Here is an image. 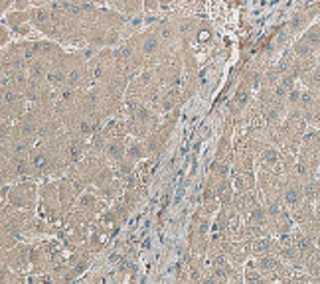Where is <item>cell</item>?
Masks as SVG:
<instances>
[{"label":"cell","instance_id":"cell-6","mask_svg":"<svg viewBox=\"0 0 320 284\" xmlns=\"http://www.w3.org/2000/svg\"><path fill=\"white\" fill-rule=\"evenodd\" d=\"M2 266H10L20 272H26L28 268H32V245L26 241H20L14 247L4 249L2 251Z\"/></svg>","mask_w":320,"mask_h":284},{"label":"cell","instance_id":"cell-9","mask_svg":"<svg viewBox=\"0 0 320 284\" xmlns=\"http://www.w3.org/2000/svg\"><path fill=\"white\" fill-rule=\"evenodd\" d=\"M127 138L123 136H113V138H107L105 140V148H103V154L105 158L111 162V166H117L125 156H127Z\"/></svg>","mask_w":320,"mask_h":284},{"label":"cell","instance_id":"cell-19","mask_svg":"<svg viewBox=\"0 0 320 284\" xmlns=\"http://www.w3.org/2000/svg\"><path fill=\"white\" fill-rule=\"evenodd\" d=\"M314 203L320 205V176L316 178V184H314Z\"/></svg>","mask_w":320,"mask_h":284},{"label":"cell","instance_id":"cell-11","mask_svg":"<svg viewBox=\"0 0 320 284\" xmlns=\"http://www.w3.org/2000/svg\"><path fill=\"white\" fill-rule=\"evenodd\" d=\"M127 158H130L136 164L142 162V160H146V158H150L148 148H146V142L142 138L128 136V140H127Z\"/></svg>","mask_w":320,"mask_h":284},{"label":"cell","instance_id":"cell-2","mask_svg":"<svg viewBox=\"0 0 320 284\" xmlns=\"http://www.w3.org/2000/svg\"><path fill=\"white\" fill-rule=\"evenodd\" d=\"M2 205H12L18 209H36L40 205V188L36 180H22L16 184H10V192L6 201Z\"/></svg>","mask_w":320,"mask_h":284},{"label":"cell","instance_id":"cell-5","mask_svg":"<svg viewBox=\"0 0 320 284\" xmlns=\"http://www.w3.org/2000/svg\"><path fill=\"white\" fill-rule=\"evenodd\" d=\"M28 107H30V101L22 93H18L10 87H2V113H0L2 114V120L16 122L18 118L24 116Z\"/></svg>","mask_w":320,"mask_h":284},{"label":"cell","instance_id":"cell-15","mask_svg":"<svg viewBox=\"0 0 320 284\" xmlns=\"http://www.w3.org/2000/svg\"><path fill=\"white\" fill-rule=\"evenodd\" d=\"M12 36H14V32L10 30V26H6V24L2 22V26H0V46L6 48V46L12 42Z\"/></svg>","mask_w":320,"mask_h":284},{"label":"cell","instance_id":"cell-1","mask_svg":"<svg viewBox=\"0 0 320 284\" xmlns=\"http://www.w3.org/2000/svg\"><path fill=\"white\" fill-rule=\"evenodd\" d=\"M40 215H44L46 219L54 221V223H64L65 211L62 205V198H60V188H58V178L56 180H46L40 186Z\"/></svg>","mask_w":320,"mask_h":284},{"label":"cell","instance_id":"cell-4","mask_svg":"<svg viewBox=\"0 0 320 284\" xmlns=\"http://www.w3.org/2000/svg\"><path fill=\"white\" fill-rule=\"evenodd\" d=\"M212 217L198 209L190 221L188 229V249L200 256H206L210 247V233H212Z\"/></svg>","mask_w":320,"mask_h":284},{"label":"cell","instance_id":"cell-16","mask_svg":"<svg viewBox=\"0 0 320 284\" xmlns=\"http://www.w3.org/2000/svg\"><path fill=\"white\" fill-rule=\"evenodd\" d=\"M30 8H32L30 0H16L14 6H12V10H30Z\"/></svg>","mask_w":320,"mask_h":284},{"label":"cell","instance_id":"cell-20","mask_svg":"<svg viewBox=\"0 0 320 284\" xmlns=\"http://www.w3.org/2000/svg\"><path fill=\"white\" fill-rule=\"evenodd\" d=\"M30 2H32V6H46L52 2V0H30Z\"/></svg>","mask_w":320,"mask_h":284},{"label":"cell","instance_id":"cell-7","mask_svg":"<svg viewBox=\"0 0 320 284\" xmlns=\"http://www.w3.org/2000/svg\"><path fill=\"white\" fill-rule=\"evenodd\" d=\"M182 103H186L184 93H182V85L180 87H162L160 97H158V113L164 116L168 113L180 111Z\"/></svg>","mask_w":320,"mask_h":284},{"label":"cell","instance_id":"cell-18","mask_svg":"<svg viewBox=\"0 0 320 284\" xmlns=\"http://www.w3.org/2000/svg\"><path fill=\"white\" fill-rule=\"evenodd\" d=\"M54 2H69V4H93L99 0H54Z\"/></svg>","mask_w":320,"mask_h":284},{"label":"cell","instance_id":"cell-3","mask_svg":"<svg viewBox=\"0 0 320 284\" xmlns=\"http://www.w3.org/2000/svg\"><path fill=\"white\" fill-rule=\"evenodd\" d=\"M180 118V111H174V113H168L162 116V120L158 122V126L144 138L146 142V148H148V154L150 158H158L160 154H162L166 150V144H168V138L176 126Z\"/></svg>","mask_w":320,"mask_h":284},{"label":"cell","instance_id":"cell-10","mask_svg":"<svg viewBox=\"0 0 320 284\" xmlns=\"http://www.w3.org/2000/svg\"><path fill=\"white\" fill-rule=\"evenodd\" d=\"M281 251V243L279 237L275 235H263L251 241V255L259 256V255H279Z\"/></svg>","mask_w":320,"mask_h":284},{"label":"cell","instance_id":"cell-8","mask_svg":"<svg viewBox=\"0 0 320 284\" xmlns=\"http://www.w3.org/2000/svg\"><path fill=\"white\" fill-rule=\"evenodd\" d=\"M308 198H306V190H304V184L296 178V176H287L285 180V188H283V201L288 209H294L298 207L300 203H304Z\"/></svg>","mask_w":320,"mask_h":284},{"label":"cell","instance_id":"cell-12","mask_svg":"<svg viewBox=\"0 0 320 284\" xmlns=\"http://www.w3.org/2000/svg\"><path fill=\"white\" fill-rule=\"evenodd\" d=\"M2 22L6 26H10V30L16 34V30L22 24H28L30 22V10H10V12L2 14Z\"/></svg>","mask_w":320,"mask_h":284},{"label":"cell","instance_id":"cell-14","mask_svg":"<svg viewBox=\"0 0 320 284\" xmlns=\"http://www.w3.org/2000/svg\"><path fill=\"white\" fill-rule=\"evenodd\" d=\"M243 278H245V282L247 284H255V282H267V278L247 260V266L243 268Z\"/></svg>","mask_w":320,"mask_h":284},{"label":"cell","instance_id":"cell-13","mask_svg":"<svg viewBox=\"0 0 320 284\" xmlns=\"http://www.w3.org/2000/svg\"><path fill=\"white\" fill-rule=\"evenodd\" d=\"M300 83L312 91H320V63L318 61L300 75Z\"/></svg>","mask_w":320,"mask_h":284},{"label":"cell","instance_id":"cell-17","mask_svg":"<svg viewBox=\"0 0 320 284\" xmlns=\"http://www.w3.org/2000/svg\"><path fill=\"white\" fill-rule=\"evenodd\" d=\"M14 2H16V0H0V10H2V14L10 12L12 6H14Z\"/></svg>","mask_w":320,"mask_h":284}]
</instances>
